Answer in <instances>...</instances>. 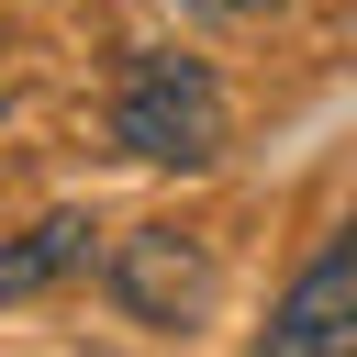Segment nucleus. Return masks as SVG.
Masks as SVG:
<instances>
[{
    "mask_svg": "<svg viewBox=\"0 0 357 357\" xmlns=\"http://www.w3.org/2000/svg\"><path fill=\"white\" fill-rule=\"evenodd\" d=\"M112 134L145 156V167H212L223 156V89L201 56H134L123 67V100H112Z\"/></svg>",
    "mask_w": 357,
    "mask_h": 357,
    "instance_id": "obj_1",
    "label": "nucleus"
},
{
    "mask_svg": "<svg viewBox=\"0 0 357 357\" xmlns=\"http://www.w3.org/2000/svg\"><path fill=\"white\" fill-rule=\"evenodd\" d=\"M257 357H357V223H346V234L279 290Z\"/></svg>",
    "mask_w": 357,
    "mask_h": 357,
    "instance_id": "obj_2",
    "label": "nucleus"
},
{
    "mask_svg": "<svg viewBox=\"0 0 357 357\" xmlns=\"http://www.w3.org/2000/svg\"><path fill=\"white\" fill-rule=\"evenodd\" d=\"M78 257H89V212H45L33 234H11V245H0V301H33V290H56Z\"/></svg>",
    "mask_w": 357,
    "mask_h": 357,
    "instance_id": "obj_3",
    "label": "nucleus"
},
{
    "mask_svg": "<svg viewBox=\"0 0 357 357\" xmlns=\"http://www.w3.org/2000/svg\"><path fill=\"white\" fill-rule=\"evenodd\" d=\"M190 11H268V0H190Z\"/></svg>",
    "mask_w": 357,
    "mask_h": 357,
    "instance_id": "obj_4",
    "label": "nucleus"
}]
</instances>
